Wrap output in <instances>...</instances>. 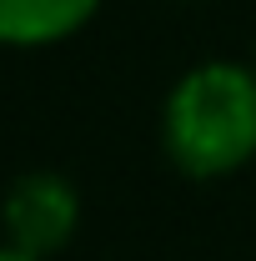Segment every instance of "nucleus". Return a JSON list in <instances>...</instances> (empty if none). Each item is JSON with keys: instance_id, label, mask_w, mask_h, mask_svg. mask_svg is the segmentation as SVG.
Here are the masks:
<instances>
[{"instance_id": "nucleus-1", "label": "nucleus", "mask_w": 256, "mask_h": 261, "mask_svg": "<svg viewBox=\"0 0 256 261\" xmlns=\"http://www.w3.org/2000/svg\"><path fill=\"white\" fill-rule=\"evenodd\" d=\"M161 151L191 181H221L256 161V65L201 61L161 106Z\"/></svg>"}, {"instance_id": "nucleus-2", "label": "nucleus", "mask_w": 256, "mask_h": 261, "mask_svg": "<svg viewBox=\"0 0 256 261\" xmlns=\"http://www.w3.org/2000/svg\"><path fill=\"white\" fill-rule=\"evenodd\" d=\"M0 226L10 246L50 261L81 231V191L61 171H25L10 181V191L0 201Z\"/></svg>"}, {"instance_id": "nucleus-3", "label": "nucleus", "mask_w": 256, "mask_h": 261, "mask_svg": "<svg viewBox=\"0 0 256 261\" xmlns=\"http://www.w3.org/2000/svg\"><path fill=\"white\" fill-rule=\"evenodd\" d=\"M106 0H0V50H45L81 35Z\"/></svg>"}, {"instance_id": "nucleus-4", "label": "nucleus", "mask_w": 256, "mask_h": 261, "mask_svg": "<svg viewBox=\"0 0 256 261\" xmlns=\"http://www.w3.org/2000/svg\"><path fill=\"white\" fill-rule=\"evenodd\" d=\"M0 261H40V256L20 251V246H10V241H0Z\"/></svg>"}]
</instances>
